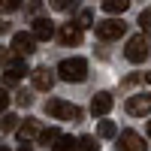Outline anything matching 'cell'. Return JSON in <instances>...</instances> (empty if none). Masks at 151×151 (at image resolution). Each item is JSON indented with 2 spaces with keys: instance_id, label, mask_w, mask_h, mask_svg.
I'll use <instances>...</instances> for the list:
<instances>
[{
  "instance_id": "cell-1",
  "label": "cell",
  "mask_w": 151,
  "mask_h": 151,
  "mask_svg": "<svg viewBox=\"0 0 151 151\" xmlns=\"http://www.w3.org/2000/svg\"><path fill=\"white\" fill-rule=\"evenodd\" d=\"M58 76L64 82H85L88 79V64L82 58H67L58 64Z\"/></svg>"
},
{
  "instance_id": "cell-2",
  "label": "cell",
  "mask_w": 151,
  "mask_h": 151,
  "mask_svg": "<svg viewBox=\"0 0 151 151\" xmlns=\"http://www.w3.org/2000/svg\"><path fill=\"white\" fill-rule=\"evenodd\" d=\"M45 112H48L52 118H60V121H82V115H85L79 106L64 103V100H48V103H45Z\"/></svg>"
},
{
  "instance_id": "cell-3",
  "label": "cell",
  "mask_w": 151,
  "mask_h": 151,
  "mask_svg": "<svg viewBox=\"0 0 151 151\" xmlns=\"http://www.w3.org/2000/svg\"><path fill=\"white\" fill-rule=\"evenodd\" d=\"M124 55H127L130 64H142V60L148 58V40H145V33L133 36V40L127 42V48H124Z\"/></svg>"
},
{
  "instance_id": "cell-4",
  "label": "cell",
  "mask_w": 151,
  "mask_h": 151,
  "mask_svg": "<svg viewBox=\"0 0 151 151\" xmlns=\"http://www.w3.org/2000/svg\"><path fill=\"white\" fill-rule=\"evenodd\" d=\"M94 27H97V36H100V40L112 42V40H118V36L124 33V27H127V24L118 21V18H109V21H97Z\"/></svg>"
},
{
  "instance_id": "cell-5",
  "label": "cell",
  "mask_w": 151,
  "mask_h": 151,
  "mask_svg": "<svg viewBox=\"0 0 151 151\" xmlns=\"http://www.w3.org/2000/svg\"><path fill=\"white\" fill-rule=\"evenodd\" d=\"M145 148H148L145 139L139 133H133V130H124L118 136V151H145Z\"/></svg>"
},
{
  "instance_id": "cell-6",
  "label": "cell",
  "mask_w": 151,
  "mask_h": 151,
  "mask_svg": "<svg viewBox=\"0 0 151 151\" xmlns=\"http://www.w3.org/2000/svg\"><path fill=\"white\" fill-rule=\"evenodd\" d=\"M12 52L21 55V58H27L36 52V40H33V33H15L12 36Z\"/></svg>"
},
{
  "instance_id": "cell-7",
  "label": "cell",
  "mask_w": 151,
  "mask_h": 151,
  "mask_svg": "<svg viewBox=\"0 0 151 151\" xmlns=\"http://www.w3.org/2000/svg\"><path fill=\"white\" fill-rule=\"evenodd\" d=\"M30 79H33V88H36V91H52V85H55V70L36 67V70L30 73Z\"/></svg>"
},
{
  "instance_id": "cell-8",
  "label": "cell",
  "mask_w": 151,
  "mask_h": 151,
  "mask_svg": "<svg viewBox=\"0 0 151 151\" xmlns=\"http://www.w3.org/2000/svg\"><path fill=\"white\" fill-rule=\"evenodd\" d=\"M127 112H130V115H148V112H151V97H148V94L130 97V100H127Z\"/></svg>"
},
{
  "instance_id": "cell-9",
  "label": "cell",
  "mask_w": 151,
  "mask_h": 151,
  "mask_svg": "<svg viewBox=\"0 0 151 151\" xmlns=\"http://www.w3.org/2000/svg\"><path fill=\"white\" fill-rule=\"evenodd\" d=\"M30 33H33V40H42V42H48V40L55 36V24L48 21V18H36Z\"/></svg>"
},
{
  "instance_id": "cell-10",
  "label": "cell",
  "mask_w": 151,
  "mask_h": 151,
  "mask_svg": "<svg viewBox=\"0 0 151 151\" xmlns=\"http://www.w3.org/2000/svg\"><path fill=\"white\" fill-rule=\"evenodd\" d=\"M58 40L64 45H79L82 42V27H79V24H64L60 33H58Z\"/></svg>"
},
{
  "instance_id": "cell-11",
  "label": "cell",
  "mask_w": 151,
  "mask_h": 151,
  "mask_svg": "<svg viewBox=\"0 0 151 151\" xmlns=\"http://www.w3.org/2000/svg\"><path fill=\"white\" fill-rule=\"evenodd\" d=\"M112 106H115V100H112L109 94H97L91 100V112H94V115H109Z\"/></svg>"
},
{
  "instance_id": "cell-12",
  "label": "cell",
  "mask_w": 151,
  "mask_h": 151,
  "mask_svg": "<svg viewBox=\"0 0 151 151\" xmlns=\"http://www.w3.org/2000/svg\"><path fill=\"white\" fill-rule=\"evenodd\" d=\"M36 136H40V121H36V118H27V121L18 127V139H21V142H30V139H36Z\"/></svg>"
},
{
  "instance_id": "cell-13",
  "label": "cell",
  "mask_w": 151,
  "mask_h": 151,
  "mask_svg": "<svg viewBox=\"0 0 151 151\" xmlns=\"http://www.w3.org/2000/svg\"><path fill=\"white\" fill-rule=\"evenodd\" d=\"M127 6L130 0H103V12H109V15H121Z\"/></svg>"
},
{
  "instance_id": "cell-14",
  "label": "cell",
  "mask_w": 151,
  "mask_h": 151,
  "mask_svg": "<svg viewBox=\"0 0 151 151\" xmlns=\"http://www.w3.org/2000/svg\"><path fill=\"white\" fill-rule=\"evenodd\" d=\"M24 73H27V67H24V64H21V60H15V64H12V67L6 70V85H15V82L21 79V76H24Z\"/></svg>"
},
{
  "instance_id": "cell-15",
  "label": "cell",
  "mask_w": 151,
  "mask_h": 151,
  "mask_svg": "<svg viewBox=\"0 0 151 151\" xmlns=\"http://www.w3.org/2000/svg\"><path fill=\"white\" fill-rule=\"evenodd\" d=\"M97 136H100V139H115V136H118V127H115L112 121H100Z\"/></svg>"
},
{
  "instance_id": "cell-16",
  "label": "cell",
  "mask_w": 151,
  "mask_h": 151,
  "mask_svg": "<svg viewBox=\"0 0 151 151\" xmlns=\"http://www.w3.org/2000/svg\"><path fill=\"white\" fill-rule=\"evenodd\" d=\"M58 139H60V130H58V127H48V130H40V142H42V145H55Z\"/></svg>"
},
{
  "instance_id": "cell-17",
  "label": "cell",
  "mask_w": 151,
  "mask_h": 151,
  "mask_svg": "<svg viewBox=\"0 0 151 151\" xmlns=\"http://www.w3.org/2000/svg\"><path fill=\"white\" fill-rule=\"evenodd\" d=\"M76 151H97V139H94V136H82V139H76Z\"/></svg>"
},
{
  "instance_id": "cell-18",
  "label": "cell",
  "mask_w": 151,
  "mask_h": 151,
  "mask_svg": "<svg viewBox=\"0 0 151 151\" xmlns=\"http://www.w3.org/2000/svg\"><path fill=\"white\" fill-rule=\"evenodd\" d=\"M52 148H55V151H76V139H73V136H60Z\"/></svg>"
},
{
  "instance_id": "cell-19",
  "label": "cell",
  "mask_w": 151,
  "mask_h": 151,
  "mask_svg": "<svg viewBox=\"0 0 151 151\" xmlns=\"http://www.w3.org/2000/svg\"><path fill=\"white\" fill-rule=\"evenodd\" d=\"M48 6L58 9V12H67V9H73V6H76V0H48Z\"/></svg>"
},
{
  "instance_id": "cell-20",
  "label": "cell",
  "mask_w": 151,
  "mask_h": 151,
  "mask_svg": "<svg viewBox=\"0 0 151 151\" xmlns=\"http://www.w3.org/2000/svg\"><path fill=\"white\" fill-rule=\"evenodd\" d=\"M15 124H18L15 115H3V121H0V130H3V133H12V130H15Z\"/></svg>"
},
{
  "instance_id": "cell-21",
  "label": "cell",
  "mask_w": 151,
  "mask_h": 151,
  "mask_svg": "<svg viewBox=\"0 0 151 151\" xmlns=\"http://www.w3.org/2000/svg\"><path fill=\"white\" fill-rule=\"evenodd\" d=\"M21 6V0H0V9H3V12H15Z\"/></svg>"
},
{
  "instance_id": "cell-22",
  "label": "cell",
  "mask_w": 151,
  "mask_h": 151,
  "mask_svg": "<svg viewBox=\"0 0 151 151\" xmlns=\"http://www.w3.org/2000/svg\"><path fill=\"white\" fill-rule=\"evenodd\" d=\"M139 27L142 30H151V9H145L142 15H139Z\"/></svg>"
},
{
  "instance_id": "cell-23",
  "label": "cell",
  "mask_w": 151,
  "mask_h": 151,
  "mask_svg": "<svg viewBox=\"0 0 151 151\" xmlns=\"http://www.w3.org/2000/svg\"><path fill=\"white\" fill-rule=\"evenodd\" d=\"M91 24H94V18H91V12H79V27H91Z\"/></svg>"
},
{
  "instance_id": "cell-24",
  "label": "cell",
  "mask_w": 151,
  "mask_h": 151,
  "mask_svg": "<svg viewBox=\"0 0 151 151\" xmlns=\"http://www.w3.org/2000/svg\"><path fill=\"white\" fill-rule=\"evenodd\" d=\"M6 106H9V94L0 88V112H6Z\"/></svg>"
},
{
  "instance_id": "cell-25",
  "label": "cell",
  "mask_w": 151,
  "mask_h": 151,
  "mask_svg": "<svg viewBox=\"0 0 151 151\" xmlns=\"http://www.w3.org/2000/svg\"><path fill=\"white\" fill-rule=\"evenodd\" d=\"M30 100H33L30 94H18V103H21V106H30Z\"/></svg>"
},
{
  "instance_id": "cell-26",
  "label": "cell",
  "mask_w": 151,
  "mask_h": 151,
  "mask_svg": "<svg viewBox=\"0 0 151 151\" xmlns=\"http://www.w3.org/2000/svg\"><path fill=\"white\" fill-rule=\"evenodd\" d=\"M18 151H30V145H27V142H21V148H18Z\"/></svg>"
},
{
  "instance_id": "cell-27",
  "label": "cell",
  "mask_w": 151,
  "mask_h": 151,
  "mask_svg": "<svg viewBox=\"0 0 151 151\" xmlns=\"http://www.w3.org/2000/svg\"><path fill=\"white\" fill-rule=\"evenodd\" d=\"M0 33H6V24H3V21H0Z\"/></svg>"
},
{
  "instance_id": "cell-28",
  "label": "cell",
  "mask_w": 151,
  "mask_h": 151,
  "mask_svg": "<svg viewBox=\"0 0 151 151\" xmlns=\"http://www.w3.org/2000/svg\"><path fill=\"white\" fill-rule=\"evenodd\" d=\"M148 139H151V121H148Z\"/></svg>"
},
{
  "instance_id": "cell-29",
  "label": "cell",
  "mask_w": 151,
  "mask_h": 151,
  "mask_svg": "<svg viewBox=\"0 0 151 151\" xmlns=\"http://www.w3.org/2000/svg\"><path fill=\"white\" fill-rule=\"evenodd\" d=\"M0 64H3V48H0Z\"/></svg>"
},
{
  "instance_id": "cell-30",
  "label": "cell",
  "mask_w": 151,
  "mask_h": 151,
  "mask_svg": "<svg viewBox=\"0 0 151 151\" xmlns=\"http://www.w3.org/2000/svg\"><path fill=\"white\" fill-rule=\"evenodd\" d=\"M145 79H148V85H151V73H148V76H145Z\"/></svg>"
},
{
  "instance_id": "cell-31",
  "label": "cell",
  "mask_w": 151,
  "mask_h": 151,
  "mask_svg": "<svg viewBox=\"0 0 151 151\" xmlns=\"http://www.w3.org/2000/svg\"><path fill=\"white\" fill-rule=\"evenodd\" d=\"M0 151H9V148H6V145H0Z\"/></svg>"
}]
</instances>
